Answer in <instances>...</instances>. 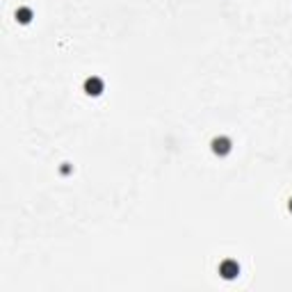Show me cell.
<instances>
[{
    "instance_id": "6da1fadb",
    "label": "cell",
    "mask_w": 292,
    "mask_h": 292,
    "mask_svg": "<svg viewBox=\"0 0 292 292\" xmlns=\"http://www.w3.org/2000/svg\"><path fill=\"white\" fill-rule=\"evenodd\" d=\"M219 274L224 276V279H235V276L240 274V265H238V260H231V258H226V260H222L219 263Z\"/></svg>"
},
{
    "instance_id": "7a4b0ae2",
    "label": "cell",
    "mask_w": 292,
    "mask_h": 292,
    "mask_svg": "<svg viewBox=\"0 0 292 292\" xmlns=\"http://www.w3.org/2000/svg\"><path fill=\"white\" fill-rule=\"evenodd\" d=\"M103 87H105L103 80H101L98 76H89V78L85 80V92H87V94H92V96H98V94L103 92Z\"/></svg>"
},
{
    "instance_id": "3957f363",
    "label": "cell",
    "mask_w": 292,
    "mask_h": 292,
    "mask_svg": "<svg viewBox=\"0 0 292 292\" xmlns=\"http://www.w3.org/2000/svg\"><path fill=\"white\" fill-rule=\"evenodd\" d=\"M212 151L217 153V155H226L228 151H231V140H228V137H215V140H212Z\"/></svg>"
},
{
    "instance_id": "277c9868",
    "label": "cell",
    "mask_w": 292,
    "mask_h": 292,
    "mask_svg": "<svg viewBox=\"0 0 292 292\" xmlns=\"http://www.w3.org/2000/svg\"><path fill=\"white\" fill-rule=\"evenodd\" d=\"M16 18L21 23H30V18H32V9H30V7H18V9H16Z\"/></svg>"
},
{
    "instance_id": "5b68a950",
    "label": "cell",
    "mask_w": 292,
    "mask_h": 292,
    "mask_svg": "<svg viewBox=\"0 0 292 292\" xmlns=\"http://www.w3.org/2000/svg\"><path fill=\"white\" fill-rule=\"evenodd\" d=\"M288 206H290V210H292V199H290V203H288Z\"/></svg>"
}]
</instances>
